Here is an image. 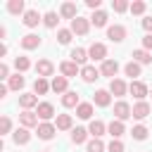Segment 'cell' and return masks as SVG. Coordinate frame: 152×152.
<instances>
[{"instance_id":"cell-1","label":"cell","mask_w":152,"mask_h":152,"mask_svg":"<svg viewBox=\"0 0 152 152\" xmlns=\"http://www.w3.org/2000/svg\"><path fill=\"white\" fill-rule=\"evenodd\" d=\"M128 93L140 102V100H145L147 95H150V90H147V86L142 83V81H131V86H128Z\"/></svg>"},{"instance_id":"cell-2","label":"cell","mask_w":152,"mask_h":152,"mask_svg":"<svg viewBox=\"0 0 152 152\" xmlns=\"http://www.w3.org/2000/svg\"><path fill=\"white\" fill-rule=\"evenodd\" d=\"M114 116H116L119 121H126L128 116H133V107H131L128 102H124V100H119V102L114 104Z\"/></svg>"},{"instance_id":"cell-3","label":"cell","mask_w":152,"mask_h":152,"mask_svg":"<svg viewBox=\"0 0 152 152\" xmlns=\"http://www.w3.org/2000/svg\"><path fill=\"white\" fill-rule=\"evenodd\" d=\"M88 57L95 59V62H104V59H107V48H104L102 43H93V45L88 48Z\"/></svg>"},{"instance_id":"cell-4","label":"cell","mask_w":152,"mask_h":152,"mask_svg":"<svg viewBox=\"0 0 152 152\" xmlns=\"http://www.w3.org/2000/svg\"><path fill=\"white\" fill-rule=\"evenodd\" d=\"M38 138L40 140H52L55 138V133H57V126L55 124H48V121H43V124H38Z\"/></svg>"},{"instance_id":"cell-5","label":"cell","mask_w":152,"mask_h":152,"mask_svg":"<svg viewBox=\"0 0 152 152\" xmlns=\"http://www.w3.org/2000/svg\"><path fill=\"white\" fill-rule=\"evenodd\" d=\"M116 71H119V62H116V59H104L102 66H100V74L107 76V78H112V81H114Z\"/></svg>"},{"instance_id":"cell-6","label":"cell","mask_w":152,"mask_h":152,"mask_svg":"<svg viewBox=\"0 0 152 152\" xmlns=\"http://www.w3.org/2000/svg\"><path fill=\"white\" fill-rule=\"evenodd\" d=\"M86 83H93V81H97L102 74H100V69H95L93 64H86V66H81V74H78Z\"/></svg>"},{"instance_id":"cell-7","label":"cell","mask_w":152,"mask_h":152,"mask_svg":"<svg viewBox=\"0 0 152 152\" xmlns=\"http://www.w3.org/2000/svg\"><path fill=\"white\" fill-rule=\"evenodd\" d=\"M40 102H38V97L33 95V93H21L19 95V107L24 109V112H31V107H38Z\"/></svg>"},{"instance_id":"cell-8","label":"cell","mask_w":152,"mask_h":152,"mask_svg":"<svg viewBox=\"0 0 152 152\" xmlns=\"http://www.w3.org/2000/svg\"><path fill=\"white\" fill-rule=\"evenodd\" d=\"M88 28H90V21L83 19V17H76V19L71 21V33H76V36H86Z\"/></svg>"},{"instance_id":"cell-9","label":"cell","mask_w":152,"mask_h":152,"mask_svg":"<svg viewBox=\"0 0 152 152\" xmlns=\"http://www.w3.org/2000/svg\"><path fill=\"white\" fill-rule=\"evenodd\" d=\"M107 38H109V40H114V43H121V40L126 38V26H121V24L109 26V28H107Z\"/></svg>"},{"instance_id":"cell-10","label":"cell","mask_w":152,"mask_h":152,"mask_svg":"<svg viewBox=\"0 0 152 152\" xmlns=\"http://www.w3.org/2000/svg\"><path fill=\"white\" fill-rule=\"evenodd\" d=\"M36 114H38V119L50 121V119L55 116V107H52V102H40V104L36 107Z\"/></svg>"},{"instance_id":"cell-11","label":"cell","mask_w":152,"mask_h":152,"mask_svg":"<svg viewBox=\"0 0 152 152\" xmlns=\"http://www.w3.org/2000/svg\"><path fill=\"white\" fill-rule=\"evenodd\" d=\"M40 21H43V17L38 14V10H26V12H24V26L33 28V26H38Z\"/></svg>"},{"instance_id":"cell-12","label":"cell","mask_w":152,"mask_h":152,"mask_svg":"<svg viewBox=\"0 0 152 152\" xmlns=\"http://www.w3.org/2000/svg\"><path fill=\"white\" fill-rule=\"evenodd\" d=\"M36 71H38V76H40V78H48V76H52L55 64H52L50 59H40V62L36 64Z\"/></svg>"},{"instance_id":"cell-13","label":"cell","mask_w":152,"mask_h":152,"mask_svg":"<svg viewBox=\"0 0 152 152\" xmlns=\"http://www.w3.org/2000/svg\"><path fill=\"white\" fill-rule=\"evenodd\" d=\"M59 71H62V76L71 78V76H76V74H81V66L69 59V62H62V64H59Z\"/></svg>"},{"instance_id":"cell-14","label":"cell","mask_w":152,"mask_h":152,"mask_svg":"<svg viewBox=\"0 0 152 152\" xmlns=\"http://www.w3.org/2000/svg\"><path fill=\"white\" fill-rule=\"evenodd\" d=\"M107 131H109V135H112V140H119L124 133H126V126H124V121H119V119H114L109 126H107Z\"/></svg>"},{"instance_id":"cell-15","label":"cell","mask_w":152,"mask_h":152,"mask_svg":"<svg viewBox=\"0 0 152 152\" xmlns=\"http://www.w3.org/2000/svg\"><path fill=\"white\" fill-rule=\"evenodd\" d=\"M109 93H112V95H116V97H124V95L128 93V86H126L121 78H114V81L109 83Z\"/></svg>"},{"instance_id":"cell-16","label":"cell","mask_w":152,"mask_h":152,"mask_svg":"<svg viewBox=\"0 0 152 152\" xmlns=\"http://www.w3.org/2000/svg\"><path fill=\"white\" fill-rule=\"evenodd\" d=\"M19 121H21L24 128H33V126H38V114L36 112H21L19 114Z\"/></svg>"},{"instance_id":"cell-17","label":"cell","mask_w":152,"mask_h":152,"mask_svg":"<svg viewBox=\"0 0 152 152\" xmlns=\"http://www.w3.org/2000/svg\"><path fill=\"white\" fill-rule=\"evenodd\" d=\"M59 14H62L64 19H71V21H74V19L78 17V10H76V2H64V5L59 7Z\"/></svg>"},{"instance_id":"cell-18","label":"cell","mask_w":152,"mask_h":152,"mask_svg":"<svg viewBox=\"0 0 152 152\" xmlns=\"http://www.w3.org/2000/svg\"><path fill=\"white\" fill-rule=\"evenodd\" d=\"M19 43H21V48H24V50H36V48L40 45V38H38L36 33H26Z\"/></svg>"},{"instance_id":"cell-19","label":"cell","mask_w":152,"mask_h":152,"mask_svg":"<svg viewBox=\"0 0 152 152\" xmlns=\"http://www.w3.org/2000/svg\"><path fill=\"white\" fill-rule=\"evenodd\" d=\"M93 102H95L97 107H109V102H112V93H109V90H97V93L93 95Z\"/></svg>"},{"instance_id":"cell-20","label":"cell","mask_w":152,"mask_h":152,"mask_svg":"<svg viewBox=\"0 0 152 152\" xmlns=\"http://www.w3.org/2000/svg\"><path fill=\"white\" fill-rule=\"evenodd\" d=\"M147 114H150V104L145 100H140V102L133 104V119H145Z\"/></svg>"},{"instance_id":"cell-21","label":"cell","mask_w":152,"mask_h":152,"mask_svg":"<svg viewBox=\"0 0 152 152\" xmlns=\"http://www.w3.org/2000/svg\"><path fill=\"white\" fill-rule=\"evenodd\" d=\"M12 138H14V142H17V145H26V142L31 140V133H28V128H24V126H21V128H17V131L12 133Z\"/></svg>"},{"instance_id":"cell-22","label":"cell","mask_w":152,"mask_h":152,"mask_svg":"<svg viewBox=\"0 0 152 152\" xmlns=\"http://www.w3.org/2000/svg\"><path fill=\"white\" fill-rule=\"evenodd\" d=\"M90 24H93L95 28H102V26H107V12H102V10L93 12V17H90Z\"/></svg>"},{"instance_id":"cell-23","label":"cell","mask_w":152,"mask_h":152,"mask_svg":"<svg viewBox=\"0 0 152 152\" xmlns=\"http://www.w3.org/2000/svg\"><path fill=\"white\" fill-rule=\"evenodd\" d=\"M66 83H69L66 76H55L52 83H50V88H52L55 93H69V90H66Z\"/></svg>"},{"instance_id":"cell-24","label":"cell","mask_w":152,"mask_h":152,"mask_svg":"<svg viewBox=\"0 0 152 152\" xmlns=\"http://www.w3.org/2000/svg\"><path fill=\"white\" fill-rule=\"evenodd\" d=\"M104 131H107V126L102 124V121H90V126H88V133L93 135V138H100V135H104Z\"/></svg>"},{"instance_id":"cell-25","label":"cell","mask_w":152,"mask_h":152,"mask_svg":"<svg viewBox=\"0 0 152 152\" xmlns=\"http://www.w3.org/2000/svg\"><path fill=\"white\" fill-rule=\"evenodd\" d=\"M86 59H88V50H83V48H76V50H71V62H76L78 66H81V64L86 66Z\"/></svg>"},{"instance_id":"cell-26","label":"cell","mask_w":152,"mask_h":152,"mask_svg":"<svg viewBox=\"0 0 152 152\" xmlns=\"http://www.w3.org/2000/svg\"><path fill=\"white\" fill-rule=\"evenodd\" d=\"M133 62H138V64H150V62H152V52H147V50H133Z\"/></svg>"},{"instance_id":"cell-27","label":"cell","mask_w":152,"mask_h":152,"mask_svg":"<svg viewBox=\"0 0 152 152\" xmlns=\"http://www.w3.org/2000/svg\"><path fill=\"white\" fill-rule=\"evenodd\" d=\"M76 116H78V119H90V116H93V104H90V102H81V104L76 107Z\"/></svg>"},{"instance_id":"cell-28","label":"cell","mask_w":152,"mask_h":152,"mask_svg":"<svg viewBox=\"0 0 152 152\" xmlns=\"http://www.w3.org/2000/svg\"><path fill=\"white\" fill-rule=\"evenodd\" d=\"M71 116L69 114H57V121H55V126H57V131H69L71 128Z\"/></svg>"},{"instance_id":"cell-29","label":"cell","mask_w":152,"mask_h":152,"mask_svg":"<svg viewBox=\"0 0 152 152\" xmlns=\"http://www.w3.org/2000/svg\"><path fill=\"white\" fill-rule=\"evenodd\" d=\"M33 90H36V95H45L48 90H52L50 88V83H48V78H36V83H33Z\"/></svg>"},{"instance_id":"cell-30","label":"cell","mask_w":152,"mask_h":152,"mask_svg":"<svg viewBox=\"0 0 152 152\" xmlns=\"http://www.w3.org/2000/svg\"><path fill=\"white\" fill-rule=\"evenodd\" d=\"M62 104H64V107H78L81 102H78V95H76L74 90H69V93L62 95Z\"/></svg>"},{"instance_id":"cell-31","label":"cell","mask_w":152,"mask_h":152,"mask_svg":"<svg viewBox=\"0 0 152 152\" xmlns=\"http://www.w3.org/2000/svg\"><path fill=\"white\" fill-rule=\"evenodd\" d=\"M86 138H88V131H86V128H81V126H78V128H74V131H71V142H74V145L86 142Z\"/></svg>"},{"instance_id":"cell-32","label":"cell","mask_w":152,"mask_h":152,"mask_svg":"<svg viewBox=\"0 0 152 152\" xmlns=\"http://www.w3.org/2000/svg\"><path fill=\"white\" fill-rule=\"evenodd\" d=\"M7 88H10V90H21V88H24V76H21V74H14V76H10V81H7Z\"/></svg>"},{"instance_id":"cell-33","label":"cell","mask_w":152,"mask_h":152,"mask_svg":"<svg viewBox=\"0 0 152 152\" xmlns=\"http://www.w3.org/2000/svg\"><path fill=\"white\" fill-rule=\"evenodd\" d=\"M7 10H10V14H21L24 12V0H10Z\"/></svg>"},{"instance_id":"cell-34","label":"cell","mask_w":152,"mask_h":152,"mask_svg":"<svg viewBox=\"0 0 152 152\" xmlns=\"http://www.w3.org/2000/svg\"><path fill=\"white\" fill-rule=\"evenodd\" d=\"M71 36H74L71 28H59V31H57V40H59L62 45H69V43H71Z\"/></svg>"},{"instance_id":"cell-35","label":"cell","mask_w":152,"mask_h":152,"mask_svg":"<svg viewBox=\"0 0 152 152\" xmlns=\"http://www.w3.org/2000/svg\"><path fill=\"white\" fill-rule=\"evenodd\" d=\"M124 71H126V76L135 78V76H140V64H138V62H128V64L124 66Z\"/></svg>"},{"instance_id":"cell-36","label":"cell","mask_w":152,"mask_h":152,"mask_svg":"<svg viewBox=\"0 0 152 152\" xmlns=\"http://www.w3.org/2000/svg\"><path fill=\"white\" fill-rule=\"evenodd\" d=\"M131 135H133L135 140H145V138H147V128H145L142 124H138V126H133V131H131Z\"/></svg>"},{"instance_id":"cell-37","label":"cell","mask_w":152,"mask_h":152,"mask_svg":"<svg viewBox=\"0 0 152 152\" xmlns=\"http://www.w3.org/2000/svg\"><path fill=\"white\" fill-rule=\"evenodd\" d=\"M86 150H88V152H104V142H102L100 138H93V140L88 142Z\"/></svg>"},{"instance_id":"cell-38","label":"cell","mask_w":152,"mask_h":152,"mask_svg":"<svg viewBox=\"0 0 152 152\" xmlns=\"http://www.w3.org/2000/svg\"><path fill=\"white\" fill-rule=\"evenodd\" d=\"M14 66H17V74H21V71H26L31 66V62H28V57H17L14 59Z\"/></svg>"},{"instance_id":"cell-39","label":"cell","mask_w":152,"mask_h":152,"mask_svg":"<svg viewBox=\"0 0 152 152\" xmlns=\"http://www.w3.org/2000/svg\"><path fill=\"white\" fill-rule=\"evenodd\" d=\"M57 21H59V19H57V14H55V12H48V14L43 17V24H45L48 28H55V26H57Z\"/></svg>"},{"instance_id":"cell-40","label":"cell","mask_w":152,"mask_h":152,"mask_svg":"<svg viewBox=\"0 0 152 152\" xmlns=\"http://www.w3.org/2000/svg\"><path fill=\"white\" fill-rule=\"evenodd\" d=\"M112 7H114V12H126V10H131V5H128L126 0H114Z\"/></svg>"},{"instance_id":"cell-41","label":"cell","mask_w":152,"mask_h":152,"mask_svg":"<svg viewBox=\"0 0 152 152\" xmlns=\"http://www.w3.org/2000/svg\"><path fill=\"white\" fill-rule=\"evenodd\" d=\"M145 7H147V5H145L142 0H135V2H131V12H133V14H142V12H145Z\"/></svg>"},{"instance_id":"cell-42","label":"cell","mask_w":152,"mask_h":152,"mask_svg":"<svg viewBox=\"0 0 152 152\" xmlns=\"http://www.w3.org/2000/svg\"><path fill=\"white\" fill-rule=\"evenodd\" d=\"M10 128H12L10 116H2V119H0V133H10Z\"/></svg>"},{"instance_id":"cell-43","label":"cell","mask_w":152,"mask_h":152,"mask_svg":"<svg viewBox=\"0 0 152 152\" xmlns=\"http://www.w3.org/2000/svg\"><path fill=\"white\" fill-rule=\"evenodd\" d=\"M107 150H109V152H124V142H121V140H112Z\"/></svg>"},{"instance_id":"cell-44","label":"cell","mask_w":152,"mask_h":152,"mask_svg":"<svg viewBox=\"0 0 152 152\" xmlns=\"http://www.w3.org/2000/svg\"><path fill=\"white\" fill-rule=\"evenodd\" d=\"M142 50H147V52L152 50V33H147V36L142 38Z\"/></svg>"},{"instance_id":"cell-45","label":"cell","mask_w":152,"mask_h":152,"mask_svg":"<svg viewBox=\"0 0 152 152\" xmlns=\"http://www.w3.org/2000/svg\"><path fill=\"white\" fill-rule=\"evenodd\" d=\"M0 78H7L10 81V66L7 64H0Z\"/></svg>"},{"instance_id":"cell-46","label":"cell","mask_w":152,"mask_h":152,"mask_svg":"<svg viewBox=\"0 0 152 152\" xmlns=\"http://www.w3.org/2000/svg\"><path fill=\"white\" fill-rule=\"evenodd\" d=\"M142 28H145L147 33H152V17H145V19H142Z\"/></svg>"},{"instance_id":"cell-47","label":"cell","mask_w":152,"mask_h":152,"mask_svg":"<svg viewBox=\"0 0 152 152\" xmlns=\"http://www.w3.org/2000/svg\"><path fill=\"white\" fill-rule=\"evenodd\" d=\"M86 5H88V7H90V10H95V12H97V10H100V5H102V2H100V0H86Z\"/></svg>"},{"instance_id":"cell-48","label":"cell","mask_w":152,"mask_h":152,"mask_svg":"<svg viewBox=\"0 0 152 152\" xmlns=\"http://www.w3.org/2000/svg\"><path fill=\"white\" fill-rule=\"evenodd\" d=\"M7 90H10L7 86H0V97H5V95H7Z\"/></svg>"},{"instance_id":"cell-49","label":"cell","mask_w":152,"mask_h":152,"mask_svg":"<svg viewBox=\"0 0 152 152\" xmlns=\"http://www.w3.org/2000/svg\"><path fill=\"white\" fill-rule=\"evenodd\" d=\"M43 152H52V150H43Z\"/></svg>"},{"instance_id":"cell-50","label":"cell","mask_w":152,"mask_h":152,"mask_svg":"<svg viewBox=\"0 0 152 152\" xmlns=\"http://www.w3.org/2000/svg\"><path fill=\"white\" fill-rule=\"evenodd\" d=\"M150 95H152V90H150Z\"/></svg>"}]
</instances>
